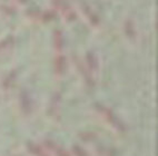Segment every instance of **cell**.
I'll use <instances>...</instances> for the list:
<instances>
[{
	"label": "cell",
	"instance_id": "obj_4",
	"mask_svg": "<svg viewBox=\"0 0 158 156\" xmlns=\"http://www.w3.org/2000/svg\"><path fill=\"white\" fill-rule=\"evenodd\" d=\"M55 44H56L57 47H61V44H62V34L61 31L57 30L56 32H55Z\"/></svg>",
	"mask_w": 158,
	"mask_h": 156
},
{
	"label": "cell",
	"instance_id": "obj_1",
	"mask_svg": "<svg viewBox=\"0 0 158 156\" xmlns=\"http://www.w3.org/2000/svg\"><path fill=\"white\" fill-rule=\"evenodd\" d=\"M54 7L56 8V10L60 12L62 17L65 18L66 21H73V20L76 19V14L73 11L71 7L68 5L66 1L64 0H55L54 1Z\"/></svg>",
	"mask_w": 158,
	"mask_h": 156
},
{
	"label": "cell",
	"instance_id": "obj_3",
	"mask_svg": "<svg viewBox=\"0 0 158 156\" xmlns=\"http://www.w3.org/2000/svg\"><path fill=\"white\" fill-rule=\"evenodd\" d=\"M125 35L128 38H134L136 36V29L131 20H127L125 23Z\"/></svg>",
	"mask_w": 158,
	"mask_h": 156
},
{
	"label": "cell",
	"instance_id": "obj_2",
	"mask_svg": "<svg viewBox=\"0 0 158 156\" xmlns=\"http://www.w3.org/2000/svg\"><path fill=\"white\" fill-rule=\"evenodd\" d=\"M82 11H84L86 17H87L88 21H89L94 27L99 25V19H98V17H97V15L95 14L87 5H82Z\"/></svg>",
	"mask_w": 158,
	"mask_h": 156
}]
</instances>
